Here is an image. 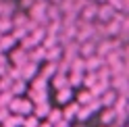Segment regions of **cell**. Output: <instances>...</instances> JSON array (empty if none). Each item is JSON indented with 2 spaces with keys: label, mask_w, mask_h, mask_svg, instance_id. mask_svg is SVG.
Returning a JSON list of instances; mask_svg holds the SVG:
<instances>
[{
  "label": "cell",
  "mask_w": 129,
  "mask_h": 127,
  "mask_svg": "<svg viewBox=\"0 0 129 127\" xmlns=\"http://www.w3.org/2000/svg\"><path fill=\"white\" fill-rule=\"evenodd\" d=\"M19 69H21V79L23 81H29V79H34L38 75V62H34V60H25Z\"/></svg>",
  "instance_id": "1"
},
{
  "label": "cell",
  "mask_w": 129,
  "mask_h": 127,
  "mask_svg": "<svg viewBox=\"0 0 129 127\" xmlns=\"http://www.w3.org/2000/svg\"><path fill=\"white\" fill-rule=\"evenodd\" d=\"M115 15H117V9L112 4H102V6H98V11H96V17H98L102 23L115 19Z\"/></svg>",
  "instance_id": "2"
},
{
  "label": "cell",
  "mask_w": 129,
  "mask_h": 127,
  "mask_svg": "<svg viewBox=\"0 0 129 127\" xmlns=\"http://www.w3.org/2000/svg\"><path fill=\"white\" fill-rule=\"evenodd\" d=\"M104 65V58L98 56V54H92V56L85 58V71H92V73H96L100 67Z\"/></svg>",
  "instance_id": "3"
},
{
  "label": "cell",
  "mask_w": 129,
  "mask_h": 127,
  "mask_svg": "<svg viewBox=\"0 0 129 127\" xmlns=\"http://www.w3.org/2000/svg\"><path fill=\"white\" fill-rule=\"evenodd\" d=\"M117 96H119V94L112 90V88H108V90H104L98 98L102 102V106H112V104H115V100H117Z\"/></svg>",
  "instance_id": "4"
},
{
  "label": "cell",
  "mask_w": 129,
  "mask_h": 127,
  "mask_svg": "<svg viewBox=\"0 0 129 127\" xmlns=\"http://www.w3.org/2000/svg\"><path fill=\"white\" fill-rule=\"evenodd\" d=\"M11 60H13L15 67H21L23 62L27 60V50H25V48H15V50L11 52Z\"/></svg>",
  "instance_id": "5"
},
{
  "label": "cell",
  "mask_w": 129,
  "mask_h": 127,
  "mask_svg": "<svg viewBox=\"0 0 129 127\" xmlns=\"http://www.w3.org/2000/svg\"><path fill=\"white\" fill-rule=\"evenodd\" d=\"M79 11H81V21L92 23L96 19V11H98V6H96V4H87V6H81Z\"/></svg>",
  "instance_id": "6"
},
{
  "label": "cell",
  "mask_w": 129,
  "mask_h": 127,
  "mask_svg": "<svg viewBox=\"0 0 129 127\" xmlns=\"http://www.w3.org/2000/svg\"><path fill=\"white\" fill-rule=\"evenodd\" d=\"M29 100L34 102V104L48 102V90H29Z\"/></svg>",
  "instance_id": "7"
},
{
  "label": "cell",
  "mask_w": 129,
  "mask_h": 127,
  "mask_svg": "<svg viewBox=\"0 0 129 127\" xmlns=\"http://www.w3.org/2000/svg\"><path fill=\"white\" fill-rule=\"evenodd\" d=\"M52 85L56 90H60V88H69V79H67V73H54L52 77Z\"/></svg>",
  "instance_id": "8"
},
{
  "label": "cell",
  "mask_w": 129,
  "mask_h": 127,
  "mask_svg": "<svg viewBox=\"0 0 129 127\" xmlns=\"http://www.w3.org/2000/svg\"><path fill=\"white\" fill-rule=\"evenodd\" d=\"M48 113H50V104H48V102H40V104H34V110H31V115H36L38 119H46Z\"/></svg>",
  "instance_id": "9"
},
{
  "label": "cell",
  "mask_w": 129,
  "mask_h": 127,
  "mask_svg": "<svg viewBox=\"0 0 129 127\" xmlns=\"http://www.w3.org/2000/svg\"><path fill=\"white\" fill-rule=\"evenodd\" d=\"M15 44H17V40L13 38L11 31H9V34H2V38H0V48H2V52H4V50L15 48Z\"/></svg>",
  "instance_id": "10"
},
{
  "label": "cell",
  "mask_w": 129,
  "mask_h": 127,
  "mask_svg": "<svg viewBox=\"0 0 129 127\" xmlns=\"http://www.w3.org/2000/svg\"><path fill=\"white\" fill-rule=\"evenodd\" d=\"M71 90H73V88H60V90H56V102H58V104H67V102L71 100V96H73Z\"/></svg>",
  "instance_id": "11"
},
{
  "label": "cell",
  "mask_w": 129,
  "mask_h": 127,
  "mask_svg": "<svg viewBox=\"0 0 129 127\" xmlns=\"http://www.w3.org/2000/svg\"><path fill=\"white\" fill-rule=\"evenodd\" d=\"M77 110H79V104H77V102H67V106H64V110H62V119H67V121L75 119Z\"/></svg>",
  "instance_id": "12"
},
{
  "label": "cell",
  "mask_w": 129,
  "mask_h": 127,
  "mask_svg": "<svg viewBox=\"0 0 129 127\" xmlns=\"http://www.w3.org/2000/svg\"><path fill=\"white\" fill-rule=\"evenodd\" d=\"M60 56H62V46H58V44L46 50V60H50V62H56Z\"/></svg>",
  "instance_id": "13"
},
{
  "label": "cell",
  "mask_w": 129,
  "mask_h": 127,
  "mask_svg": "<svg viewBox=\"0 0 129 127\" xmlns=\"http://www.w3.org/2000/svg\"><path fill=\"white\" fill-rule=\"evenodd\" d=\"M115 117H117L115 108L112 106H104V113L100 115V121H102V125H110L112 121H115Z\"/></svg>",
  "instance_id": "14"
},
{
  "label": "cell",
  "mask_w": 129,
  "mask_h": 127,
  "mask_svg": "<svg viewBox=\"0 0 129 127\" xmlns=\"http://www.w3.org/2000/svg\"><path fill=\"white\" fill-rule=\"evenodd\" d=\"M54 73H56V62H50V60H46V65L42 67V71H40V75H42L44 79H50Z\"/></svg>",
  "instance_id": "15"
},
{
  "label": "cell",
  "mask_w": 129,
  "mask_h": 127,
  "mask_svg": "<svg viewBox=\"0 0 129 127\" xmlns=\"http://www.w3.org/2000/svg\"><path fill=\"white\" fill-rule=\"evenodd\" d=\"M31 110H34V102H31V100H23V98H21V102H19V110H17V113L25 117V115H31Z\"/></svg>",
  "instance_id": "16"
},
{
  "label": "cell",
  "mask_w": 129,
  "mask_h": 127,
  "mask_svg": "<svg viewBox=\"0 0 129 127\" xmlns=\"http://www.w3.org/2000/svg\"><path fill=\"white\" fill-rule=\"evenodd\" d=\"M48 88V79H44L42 75H36L31 79V90H46Z\"/></svg>",
  "instance_id": "17"
},
{
  "label": "cell",
  "mask_w": 129,
  "mask_h": 127,
  "mask_svg": "<svg viewBox=\"0 0 129 127\" xmlns=\"http://www.w3.org/2000/svg\"><path fill=\"white\" fill-rule=\"evenodd\" d=\"M25 83H27V81H23V79H15V81H13V85H11L13 96H21V94L25 92Z\"/></svg>",
  "instance_id": "18"
},
{
  "label": "cell",
  "mask_w": 129,
  "mask_h": 127,
  "mask_svg": "<svg viewBox=\"0 0 129 127\" xmlns=\"http://www.w3.org/2000/svg\"><path fill=\"white\" fill-rule=\"evenodd\" d=\"M90 100H92V92L87 90V88H85V90H81V92L77 94V104H79V106H85Z\"/></svg>",
  "instance_id": "19"
},
{
  "label": "cell",
  "mask_w": 129,
  "mask_h": 127,
  "mask_svg": "<svg viewBox=\"0 0 129 127\" xmlns=\"http://www.w3.org/2000/svg\"><path fill=\"white\" fill-rule=\"evenodd\" d=\"M46 119H48V123H56V121H60V119H62V110L60 108H50V113H48L46 115Z\"/></svg>",
  "instance_id": "20"
},
{
  "label": "cell",
  "mask_w": 129,
  "mask_h": 127,
  "mask_svg": "<svg viewBox=\"0 0 129 127\" xmlns=\"http://www.w3.org/2000/svg\"><path fill=\"white\" fill-rule=\"evenodd\" d=\"M13 11H15V6L11 2H0V19L2 17H13Z\"/></svg>",
  "instance_id": "21"
},
{
  "label": "cell",
  "mask_w": 129,
  "mask_h": 127,
  "mask_svg": "<svg viewBox=\"0 0 129 127\" xmlns=\"http://www.w3.org/2000/svg\"><path fill=\"white\" fill-rule=\"evenodd\" d=\"M38 123H40V119L36 115H25V117H23V125L21 127H38Z\"/></svg>",
  "instance_id": "22"
},
{
  "label": "cell",
  "mask_w": 129,
  "mask_h": 127,
  "mask_svg": "<svg viewBox=\"0 0 129 127\" xmlns=\"http://www.w3.org/2000/svg\"><path fill=\"white\" fill-rule=\"evenodd\" d=\"M11 29H13L11 17H2V19H0V34H9Z\"/></svg>",
  "instance_id": "23"
},
{
  "label": "cell",
  "mask_w": 129,
  "mask_h": 127,
  "mask_svg": "<svg viewBox=\"0 0 129 127\" xmlns=\"http://www.w3.org/2000/svg\"><path fill=\"white\" fill-rule=\"evenodd\" d=\"M90 115H92V110L87 108V106H79L75 119H77V121H87V119H90Z\"/></svg>",
  "instance_id": "24"
},
{
  "label": "cell",
  "mask_w": 129,
  "mask_h": 127,
  "mask_svg": "<svg viewBox=\"0 0 129 127\" xmlns=\"http://www.w3.org/2000/svg\"><path fill=\"white\" fill-rule=\"evenodd\" d=\"M27 19H29V17H25V15H17L15 19L11 17V21H13V27H25Z\"/></svg>",
  "instance_id": "25"
},
{
  "label": "cell",
  "mask_w": 129,
  "mask_h": 127,
  "mask_svg": "<svg viewBox=\"0 0 129 127\" xmlns=\"http://www.w3.org/2000/svg\"><path fill=\"white\" fill-rule=\"evenodd\" d=\"M52 127H69V121H67V119H60V121H56Z\"/></svg>",
  "instance_id": "26"
},
{
  "label": "cell",
  "mask_w": 129,
  "mask_h": 127,
  "mask_svg": "<svg viewBox=\"0 0 129 127\" xmlns=\"http://www.w3.org/2000/svg\"><path fill=\"white\" fill-rule=\"evenodd\" d=\"M34 2H36V0H21V4H23V6H25V9H29V6H31V4H34Z\"/></svg>",
  "instance_id": "27"
},
{
  "label": "cell",
  "mask_w": 129,
  "mask_h": 127,
  "mask_svg": "<svg viewBox=\"0 0 129 127\" xmlns=\"http://www.w3.org/2000/svg\"><path fill=\"white\" fill-rule=\"evenodd\" d=\"M38 127H52V123H48V121H44V123H38Z\"/></svg>",
  "instance_id": "28"
},
{
  "label": "cell",
  "mask_w": 129,
  "mask_h": 127,
  "mask_svg": "<svg viewBox=\"0 0 129 127\" xmlns=\"http://www.w3.org/2000/svg\"><path fill=\"white\" fill-rule=\"evenodd\" d=\"M0 38H2V34H0Z\"/></svg>",
  "instance_id": "29"
},
{
  "label": "cell",
  "mask_w": 129,
  "mask_h": 127,
  "mask_svg": "<svg viewBox=\"0 0 129 127\" xmlns=\"http://www.w3.org/2000/svg\"><path fill=\"white\" fill-rule=\"evenodd\" d=\"M102 127H106V125H102Z\"/></svg>",
  "instance_id": "30"
}]
</instances>
